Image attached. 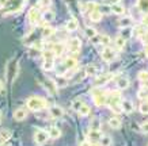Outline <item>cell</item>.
I'll return each mask as SVG.
<instances>
[{"instance_id": "6da1fadb", "label": "cell", "mask_w": 148, "mask_h": 146, "mask_svg": "<svg viewBox=\"0 0 148 146\" xmlns=\"http://www.w3.org/2000/svg\"><path fill=\"white\" fill-rule=\"evenodd\" d=\"M26 104H27V108L32 110V111H41V110H44V108H46V106H48L45 100L40 96L29 97Z\"/></svg>"}, {"instance_id": "7a4b0ae2", "label": "cell", "mask_w": 148, "mask_h": 146, "mask_svg": "<svg viewBox=\"0 0 148 146\" xmlns=\"http://www.w3.org/2000/svg\"><path fill=\"white\" fill-rule=\"evenodd\" d=\"M18 71H19V65H18V61H10V64L7 65V72H5V76L8 79L10 83H12L16 75H18Z\"/></svg>"}, {"instance_id": "3957f363", "label": "cell", "mask_w": 148, "mask_h": 146, "mask_svg": "<svg viewBox=\"0 0 148 146\" xmlns=\"http://www.w3.org/2000/svg\"><path fill=\"white\" fill-rule=\"evenodd\" d=\"M48 139H49V134H48V131L42 130V128H38V130L36 131V134H34V141H36L38 145H44V143H46Z\"/></svg>"}, {"instance_id": "277c9868", "label": "cell", "mask_w": 148, "mask_h": 146, "mask_svg": "<svg viewBox=\"0 0 148 146\" xmlns=\"http://www.w3.org/2000/svg\"><path fill=\"white\" fill-rule=\"evenodd\" d=\"M92 99H94L95 106H98V107H103L106 103H108V97H106V95L102 93L101 91H99V92H95Z\"/></svg>"}, {"instance_id": "5b68a950", "label": "cell", "mask_w": 148, "mask_h": 146, "mask_svg": "<svg viewBox=\"0 0 148 146\" xmlns=\"http://www.w3.org/2000/svg\"><path fill=\"white\" fill-rule=\"evenodd\" d=\"M113 79V75L112 73H105V75H101V76H97V79H95V83L94 84L98 87V85H105V84H108L109 81Z\"/></svg>"}, {"instance_id": "8992f818", "label": "cell", "mask_w": 148, "mask_h": 146, "mask_svg": "<svg viewBox=\"0 0 148 146\" xmlns=\"http://www.w3.org/2000/svg\"><path fill=\"white\" fill-rule=\"evenodd\" d=\"M114 58H116L114 50L106 46V48L103 49V52H102V60H103V61H106V62H112Z\"/></svg>"}, {"instance_id": "52a82bcc", "label": "cell", "mask_w": 148, "mask_h": 146, "mask_svg": "<svg viewBox=\"0 0 148 146\" xmlns=\"http://www.w3.org/2000/svg\"><path fill=\"white\" fill-rule=\"evenodd\" d=\"M49 115H50V118H53V119H60V118L64 115V111L61 107L53 106L49 108Z\"/></svg>"}, {"instance_id": "ba28073f", "label": "cell", "mask_w": 148, "mask_h": 146, "mask_svg": "<svg viewBox=\"0 0 148 146\" xmlns=\"http://www.w3.org/2000/svg\"><path fill=\"white\" fill-rule=\"evenodd\" d=\"M40 11L37 8H32L30 11H29V20H30V23L32 24H37V23L40 22Z\"/></svg>"}, {"instance_id": "9c48e42d", "label": "cell", "mask_w": 148, "mask_h": 146, "mask_svg": "<svg viewBox=\"0 0 148 146\" xmlns=\"http://www.w3.org/2000/svg\"><path fill=\"white\" fill-rule=\"evenodd\" d=\"M80 46H82V41L79 39V38H72V39L69 41V43H68V48H69V50H71L72 53L79 52V50H80Z\"/></svg>"}, {"instance_id": "30bf717a", "label": "cell", "mask_w": 148, "mask_h": 146, "mask_svg": "<svg viewBox=\"0 0 148 146\" xmlns=\"http://www.w3.org/2000/svg\"><path fill=\"white\" fill-rule=\"evenodd\" d=\"M26 116H27V111L23 107H19V108L14 111V119L15 120H25Z\"/></svg>"}, {"instance_id": "8fae6325", "label": "cell", "mask_w": 148, "mask_h": 146, "mask_svg": "<svg viewBox=\"0 0 148 146\" xmlns=\"http://www.w3.org/2000/svg\"><path fill=\"white\" fill-rule=\"evenodd\" d=\"M101 137H102L101 130H90V133H88V138H90L91 142H98Z\"/></svg>"}, {"instance_id": "7c38bea8", "label": "cell", "mask_w": 148, "mask_h": 146, "mask_svg": "<svg viewBox=\"0 0 148 146\" xmlns=\"http://www.w3.org/2000/svg\"><path fill=\"white\" fill-rule=\"evenodd\" d=\"M102 12L101 11H98V10H95V11H91L90 12V19H91V22H94V23H98L102 20Z\"/></svg>"}, {"instance_id": "4fadbf2b", "label": "cell", "mask_w": 148, "mask_h": 146, "mask_svg": "<svg viewBox=\"0 0 148 146\" xmlns=\"http://www.w3.org/2000/svg\"><path fill=\"white\" fill-rule=\"evenodd\" d=\"M76 65H77V61H76V58H73V57H68L64 61V68L65 69H73Z\"/></svg>"}, {"instance_id": "5bb4252c", "label": "cell", "mask_w": 148, "mask_h": 146, "mask_svg": "<svg viewBox=\"0 0 148 146\" xmlns=\"http://www.w3.org/2000/svg\"><path fill=\"white\" fill-rule=\"evenodd\" d=\"M117 87L120 89H126L129 87V80L126 79V77H124V76H121L120 79L117 80Z\"/></svg>"}, {"instance_id": "9a60e30c", "label": "cell", "mask_w": 148, "mask_h": 146, "mask_svg": "<svg viewBox=\"0 0 148 146\" xmlns=\"http://www.w3.org/2000/svg\"><path fill=\"white\" fill-rule=\"evenodd\" d=\"M121 107H122V111H125V112H132L133 111V103L129 102V100H122L121 102Z\"/></svg>"}, {"instance_id": "2e32d148", "label": "cell", "mask_w": 148, "mask_h": 146, "mask_svg": "<svg viewBox=\"0 0 148 146\" xmlns=\"http://www.w3.org/2000/svg\"><path fill=\"white\" fill-rule=\"evenodd\" d=\"M48 134H49V138L57 139V138H60V135H61V131H60V128H57V127H50Z\"/></svg>"}, {"instance_id": "e0dca14e", "label": "cell", "mask_w": 148, "mask_h": 146, "mask_svg": "<svg viewBox=\"0 0 148 146\" xmlns=\"http://www.w3.org/2000/svg\"><path fill=\"white\" fill-rule=\"evenodd\" d=\"M110 10H112L114 14H117V15H122V14L125 12V8H124V5H121L120 3H118V4H112Z\"/></svg>"}, {"instance_id": "ac0fdd59", "label": "cell", "mask_w": 148, "mask_h": 146, "mask_svg": "<svg viewBox=\"0 0 148 146\" xmlns=\"http://www.w3.org/2000/svg\"><path fill=\"white\" fill-rule=\"evenodd\" d=\"M12 137V134H11V131L10 130H7V128H4V130H0V141H8L10 138Z\"/></svg>"}, {"instance_id": "d6986e66", "label": "cell", "mask_w": 148, "mask_h": 146, "mask_svg": "<svg viewBox=\"0 0 148 146\" xmlns=\"http://www.w3.org/2000/svg\"><path fill=\"white\" fill-rule=\"evenodd\" d=\"M109 126L112 128H120L121 127V119H118L117 116L110 118V119H109Z\"/></svg>"}, {"instance_id": "ffe728a7", "label": "cell", "mask_w": 148, "mask_h": 146, "mask_svg": "<svg viewBox=\"0 0 148 146\" xmlns=\"http://www.w3.org/2000/svg\"><path fill=\"white\" fill-rule=\"evenodd\" d=\"M137 7L144 14H148V0H137Z\"/></svg>"}, {"instance_id": "44dd1931", "label": "cell", "mask_w": 148, "mask_h": 146, "mask_svg": "<svg viewBox=\"0 0 148 146\" xmlns=\"http://www.w3.org/2000/svg\"><path fill=\"white\" fill-rule=\"evenodd\" d=\"M42 18H44L45 22H52V20L54 19V12L53 11L46 10V11H44V14H42Z\"/></svg>"}, {"instance_id": "7402d4cb", "label": "cell", "mask_w": 148, "mask_h": 146, "mask_svg": "<svg viewBox=\"0 0 148 146\" xmlns=\"http://www.w3.org/2000/svg\"><path fill=\"white\" fill-rule=\"evenodd\" d=\"M77 27H79V24H77V22L75 19H71V20L67 22V30L68 31H76Z\"/></svg>"}, {"instance_id": "603a6c76", "label": "cell", "mask_w": 148, "mask_h": 146, "mask_svg": "<svg viewBox=\"0 0 148 146\" xmlns=\"http://www.w3.org/2000/svg\"><path fill=\"white\" fill-rule=\"evenodd\" d=\"M99 145L101 146H110L112 145V137H109V135H102L101 137V139H99Z\"/></svg>"}, {"instance_id": "cb8c5ba5", "label": "cell", "mask_w": 148, "mask_h": 146, "mask_svg": "<svg viewBox=\"0 0 148 146\" xmlns=\"http://www.w3.org/2000/svg\"><path fill=\"white\" fill-rule=\"evenodd\" d=\"M77 112H79L82 116H87V115H90L91 108H90V106H87V104H83V106L79 108V111H77Z\"/></svg>"}, {"instance_id": "d4e9b609", "label": "cell", "mask_w": 148, "mask_h": 146, "mask_svg": "<svg viewBox=\"0 0 148 146\" xmlns=\"http://www.w3.org/2000/svg\"><path fill=\"white\" fill-rule=\"evenodd\" d=\"M120 27H122V29H125V27H129L130 24H132V18L130 16H125V18H122L121 20H120Z\"/></svg>"}, {"instance_id": "484cf974", "label": "cell", "mask_w": 148, "mask_h": 146, "mask_svg": "<svg viewBox=\"0 0 148 146\" xmlns=\"http://www.w3.org/2000/svg\"><path fill=\"white\" fill-rule=\"evenodd\" d=\"M54 53V56H61L64 52V45L63 43H57L53 46V50H52Z\"/></svg>"}, {"instance_id": "4316f807", "label": "cell", "mask_w": 148, "mask_h": 146, "mask_svg": "<svg viewBox=\"0 0 148 146\" xmlns=\"http://www.w3.org/2000/svg\"><path fill=\"white\" fill-rule=\"evenodd\" d=\"M97 67L95 65H87V68H86V73H87V76H95L97 75Z\"/></svg>"}, {"instance_id": "83f0119b", "label": "cell", "mask_w": 148, "mask_h": 146, "mask_svg": "<svg viewBox=\"0 0 148 146\" xmlns=\"http://www.w3.org/2000/svg\"><path fill=\"white\" fill-rule=\"evenodd\" d=\"M114 43H116V46L118 49H122L124 48V46H125V38H124V37H117L116 38V41H114Z\"/></svg>"}, {"instance_id": "f1b7e54d", "label": "cell", "mask_w": 148, "mask_h": 146, "mask_svg": "<svg viewBox=\"0 0 148 146\" xmlns=\"http://www.w3.org/2000/svg\"><path fill=\"white\" fill-rule=\"evenodd\" d=\"M46 87H48V89H49L50 92L52 93H56L57 92V87H56V84H54L53 81H52V80H46Z\"/></svg>"}, {"instance_id": "f546056e", "label": "cell", "mask_w": 148, "mask_h": 146, "mask_svg": "<svg viewBox=\"0 0 148 146\" xmlns=\"http://www.w3.org/2000/svg\"><path fill=\"white\" fill-rule=\"evenodd\" d=\"M90 130H101V120L98 118L92 119V122L90 124Z\"/></svg>"}, {"instance_id": "4dcf8cb0", "label": "cell", "mask_w": 148, "mask_h": 146, "mask_svg": "<svg viewBox=\"0 0 148 146\" xmlns=\"http://www.w3.org/2000/svg\"><path fill=\"white\" fill-rule=\"evenodd\" d=\"M97 34H98V33H97V30H95V29H92V27H87V29H86V37H87V38H94L95 35H97Z\"/></svg>"}, {"instance_id": "1f68e13d", "label": "cell", "mask_w": 148, "mask_h": 146, "mask_svg": "<svg viewBox=\"0 0 148 146\" xmlns=\"http://www.w3.org/2000/svg\"><path fill=\"white\" fill-rule=\"evenodd\" d=\"M137 77H139V80L141 81V83H148V72H147V71L139 72Z\"/></svg>"}, {"instance_id": "d6a6232c", "label": "cell", "mask_w": 148, "mask_h": 146, "mask_svg": "<svg viewBox=\"0 0 148 146\" xmlns=\"http://www.w3.org/2000/svg\"><path fill=\"white\" fill-rule=\"evenodd\" d=\"M42 57H44V60H45V61H53L54 53L52 52V50H46V52H44Z\"/></svg>"}, {"instance_id": "836d02e7", "label": "cell", "mask_w": 148, "mask_h": 146, "mask_svg": "<svg viewBox=\"0 0 148 146\" xmlns=\"http://www.w3.org/2000/svg\"><path fill=\"white\" fill-rule=\"evenodd\" d=\"M99 43L105 45V46H108L110 43V37L106 35V34H102V35H99Z\"/></svg>"}, {"instance_id": "e575fe53", "label": "cell", "mask_w": 148, "mask_h": 146, "mask_svg": "<svg viewBox=\"0 0 148 146\" xmlns=\"http://www.w3.org/2000/svg\"><path fill=\"white\" fill-rule=\"evenodd\" d=\"M110 108H112V111L114 112V114H121V112H122L121 103H116V104H112V106H110Z\"/></svg>"}, {"instance_id": "d590c367", "label": "cell", "mask_w": 148, "mask_h": 146, "mask_svg": "<svg viewBox=\"0 0 148 146\" xmlns=\"http://www.w3.org/2000/svg\"><path fill=\"white\" fill-rule=\"evenodd\" d=\"M83 104H84V103H83V100L76 99V100H73V103H72V108H73L75 111H79V108H80Z\"/></svg>"}, {"instance_id": "8d00e7d4", "label": "cell", "mask_w": 148, "mask_h": 146, "mask_svg": "<svg viewBox=\"0 0 148 146\" xmlns=\"http://www.w3.org/2000/svg\"><path fill=\"white\" fill-rule=\"evenodd\" d=\"M54 34V29L53 27H45L44 29V31H42V35L44 37H50Z\"/></svg>"}, {"instance_id": "74e56055", "label": "cell", "mask_w": 148, "mask_h": 146, "mask_svg": "<svg viewBox=\"0 0 148 146\" xmlns=\"http://www.w3.org/2000/svg\"><path fill=\"white\" fill-rule=\"evenodd\" d=\"M139 110H140V112H141V114H145V115H147V114H148V102L141 103V104H140V107H139Z\"/></svg>"}, {"instance_id": "f35d334b", "label": "cell", "mask_w": 148, "mask_h": 146, "mask_svg": "<svg viewBox=\"0 0 148 146\" xmlns=\"http://www.w3.org/2000/svg\"><path fill=\"white\" fill-rule=\"evenodd\" d=\"M42 68H44V71H48V72H49V71H52V69H53V61H45V62H44V67H42Z\"/></svg>"}, {"instance_id": "ab89813d", "label": "cell", "mask_w": 148, "mask_h": 146, "mask_svg": "<svg viewBox=\"0 0 148 146\" xmlns=\"http://www.w3.org/2000/svg\"><path fill=\"white\" fill-rule=\"evenodd\" d=\"M136 35H141L143 37L144 34H145V29H144V26L141 24V26H139V27H136Z\"/></svg>"}, {"instance_id": "60d3db41", "label": "cell", "mask_w": 148, "mask_h": 146, "mask_svg": "<svg viewBox=\"0 0 148 146\" xmlns=\"http://www.w3.org/2000/svg\"><path fill=\"white\" fill-rule=\"evenodd\" d=\"M86 7H87V11H88V12H91V11H95V10H97V3H94V1L87 3V4H86Z\"/></svg>"}, {"instance_id": "b9f144b4", "label": "cell", "mask_w": 148, "mask_h": 146, "mask_svg": "<svg viewBox=\"0 0 148 146\" xmlns=\"http://www.w3.org/2000/svg\"><path fill=\"white\" fill-rule=\"evenodd\" d=\"M140 128H141V131H143V133H148V120L147 122H143Z\"/></svg>"}, {"instance_id": "7bdbcfd3", "label": "cell", "mask_w": 148, "mask_h": 146, "mask_svg": "<svg viewBox=\"0 0 148 146\" xmlns=\"http://www.w3.org/2000/svg\"><path fill=\"white\" fill-rule=\"evenodd\" d=\"M50 0H40V5H42V7H49L50 5Z\"/></svg>"}, {"instance_id": "ee69618b", "label": "cell", "mask_w": 148, "mask_h": 146, "mask_svg": "<svg viewBox=\"0 0 148 146\" xmlns=\"http://www.w3.org/2000/svg\"><path fill=\"white\" fill-rule=\"evenodd\" d=\"M141 24H143V26H147V27H148V14H145V15H144V18H143V22H141Z\"/></svg>"}, {"instance_id": "f6af8a7d", "label": "cell", "mask_w": 148, "mask_h": 146, "mask_svg": "<svg viewBox=\"0 0 148 146\" xmlns=\"http://www.w3.org/2000/svg\"><path fill=\"white\" fill-rule=\"evenodd\" d=\"M0 92H4V84H3L1 80H0Z\"/></svg>"}, {"instance_id": "bcb514c9", "label": "cell", "mask_w": 148, "mask_h": 146, "mask_svg": "<svg viewBox=\"0 0 148 146\" xmlns=\"http://www.w3.org/2000/svg\"><path fill=\"white\" fill-rule=\"evenodd\" d=\"M143 38H144V41H145V42L148 43V31H145V34L143 35Z\"/></svg>"}, {"instance_id": "7dc6e473", "label": "cell", "mask_w": 148, "mask_h": 146, "mask_svg": "<svg viewBox=\"0 0 148 146\" xmlns=\"http://www.w3.org/2000/svg\"><path fill=\"white\" fill-rule=\"evenodd\" d=\"M121 0H110V4H118Z\"/></svg>"}, {"instance_id": "c3c4849f", "label": "cell", "mask_w": 148, "mask_h": 146, "mask_svg": "<svg viewBox=\"0 0 148 146\" xmlns=\"http://www.w3.org/2000/svg\"><path fill=\"white\" fill-rule=\"evenodd\" d=\"M90 146H101V145H99L98 142H92V143H91V145H90Z\"/></svg>"}, {"instance_id": "681fc988", "label": "cell", "mask_w": 148, "mask_h": 146, "mask_svg": "<svg viewBox=\"0 0 148 146\" xmlns=\"http://www.w3.org/2000/svg\"><path fill=\"white\" fill-rule=\"evenodd\" d=\"M145 56H147V57H148V45H147V46H145Z\"/></svg>"}, {"instance_id": "f907efd6", "label": "cell", "mask_w": 148, "mask_h": 146, "mask_svg": "<svg viewBox=\"0 0 148 146\" xmlns=\"http://www.w3.org/2000/svg\"><path fill=\"white\" fill-rule=\"evenodd\" d=\"M0 146H8V145H7V143H3V142H1V143H0Z\"/></svg>"}, {"instance_id": "816d5d0a", "label": "cell", "mask_w": 148, "mask_h": 146, "mask_svg": "<svg viewBox=\"0 0 148 146\" xmlns=\"http://www.w3.org/2000/svg\"><path fill=\"white\" fill-rule=\"evenodd\" d=\"M0 120H1V114H0Z\"/></svg>"}]
</instances>
